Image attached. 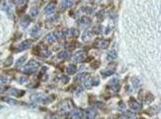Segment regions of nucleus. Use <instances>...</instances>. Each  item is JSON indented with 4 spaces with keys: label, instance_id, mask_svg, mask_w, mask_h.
Segmentation results:
<instances>
[{
    "label": "nucleus",
    "instance_id": "1",
    "mask_svg": "<svg viewBox=\"0 0 161 119\" xmlns=\"http://www.w3.org/2000/svg\"><path fill=\"white\" fill-rule=\"evenodd\" d=\"M40 66V64L35 62V61H30L29 63H27V65L25 66L23 68V72L25 74H33L34 72H36L38 67Z\"/></svg>",
    "mask_w": 161,
    "mask_h": 119
},
{
    "label": "nucleus",
    "instance_id": "2",
    "mask_svg": "<svg viewBox=\"0 0 161 119\" xmlns=\"http://www.w3.org/2000/svg\"><path fill=\"white\" fill-rule=\"evenodd\" d=\"M30 100L34 103L37 102H43V103H47V102H51L53 99H49L47 96H46L43 94H40V93H36V94H33L30 96Z\"/></svg>",
    "mask_w": 161,
    "mask_h": 119
},
{
    "label": "nucleus",
    "instance_id": "3",
    "mask_svg": "<svg viewBox=\"0 0 161 119\" xmlns=\"http://www.w3.org/2000/svg\"><path fill=\"white\" fill-rule=\"evenodd\" d=\"M73 108V103L71 100L66 99L64 102H63V104L61 105L60 108V112L61 113H67V112H70L71 110Z\"/></svg>",
    "mask_w": 161,
    "mask_h": 119
},
{
    "label": "nucleus",
    "instance_id": "4",
    "mask_svg": "<svg viewBox=\"0 0 161 119\" xmlns=\"http://www.w3.org/2000/svg\"><path fill=\"white\" fill-rule=\"evenodd\" d=\"M0 7H1V9H2L4 11H6L10 16H12V6L10 5L9 0H2V2L0 4Z\"/></svg>",
    "mask_w": 161,
    "mask_h": 119
},
{
    "label": "nucleus",
    "instance_id": "5",
    "mask_svg": "<svg viewBox=\"0 0 161 119\" xmlns=\"http://www.w3.org/2000/svg\"><path fill=\"white\" fill-rule=\"evenodd\" d=\"M97 116V112L94 109H87L83 112V117L84 119H95Z\"/></svg>",
    "mask_w": 161,
    "mask_h": 119
},
{
    "label": "nucleus",
    "instance_id": "6",
    "mask_svg": "<svg viewBox=\"0 0 161 119\" xmlns=\"http://www.w3.org/2000/svg\"><path fill=\"white\" fill-rule=\"evenodd\" d=\"M85 59V52L83 50L77 51L74 53V55L72 56V61L73 62H83Z\"/></svg>",
    "mask_w": 161,
    "mask_h": 119
},
{
    "label": "nucleus",
    "instance_id": "7",
    "mask_svg": "<svg viewBox=\"0 0 161 119\" xmlns=\"http://www.w3.org/2000/svg\"><path fill=\"white\" fill-rule=\"evenodd\" d=\"M69 119H81L83 117V111L80 109H75L73 112H70Z\"/></svg>",
    "mask_w": 161,
    "mask_h": 119
},
{
    "label": "nucleus",
    "instance_id": "8",
    "mask_svg": "<svg viewBox=\"0 0 161 119\" xmlns=\"http://www.w3.org/2000/svg\"><path fill=\"white\" fill-rule=\"evenodd\" d=\"M31 41L30 40H27V41H24L23 43H21L19 46H18V47H17V51H22V50H26L28 49L29 47L30 46V44H31Z\"/></svg>",
    "mask_w": 161,
    "mask_h": 119
},
{
    "label": "nucleus",
    "instance_id": "9",
    "mask_svg": "<svg viewBox=\"0 0 161 119\" xmlns=\"http://www.w3.org/2000/svg\"><path fill=\"white\" fill-rule=\"evenodd\" d=\"M108 86L110 88H112L113 90H115V91H117L119 88V79H111L110 81H109V83H108Z\"/></svg>",
    "mask_w": 161,
    "mask_h": 119
},
{
    "label": "nucleus",
    "instance_id": "10",
    "mask_svg": "<svg viewBox=\"0 0 161 119\" xmlns=\"http://www.w3.org/2000/svg\"><path fill=\"white\" fill-rule=\"evenodd\" d=\"M91 24V20L86 16H84L82 17V19L80 21V26L81 27H83V28H86L87 26H90Z\"/></svg>",
    "mask_w": 161,
    "mask_h": 119
},
{
    "label": "nucleus",
    "instance_id": "11",
    "mask_svg": "<svg viewBox=\"0 0 161 119\" xmlns=\"http://www.w3.org/2000/svg\"><path fill=\"white\" fill-rule=\"evenodd\" d=\"M84 87L87 88V89H90L91 87L93 86V79H92L91 77L86 75V77H85L84 79Z\"/></svg>",
    "mask_w": 161,
    "mask_h": 119
},
{
    "label": "nucleus",
    "instance_id": "12",
    "mask_svg": "<svg viewBox=\"0 0 161 119\" xmlns=\"http://www.w3.org/2000/svg\"><path fill=\"white\" fill-rule=\"evenodd\" d=\"M55 4L54 3H50L48 4L46 8H45V12L47 13V14H52L54 12V10H55Z\"/></svg>",
    "mask_w": 161,
    "mask_h": 119
},
{
    "label": "nucleus",
    "instance_id": "13",
    "mask_svg": "<svg viewBox=\"0 0 161 119\" xmlns=\"http://www.w3.org/2000/svg\"><path fill=\"white\" fill-rule=\"evenodd\" d=\"M117 51H116L115 49H113V50H111L110 52L107 54V56H106V60L109 61V62H111V61H114V60L117 58Z\"/></svg>",
    "mask_w": 161,
    "mask_h": 119
},
{
    "label": "nucleus",
    "instance_id": "14",
    "mask_svg": "<svg viewBox=\"0 0 161 119\" xmlns=\"http://www.w3.org/2000/svg\"><path fill=\"white\" fill-rule=\"evenodd\" d=\"M56 39H57V36H56V34H55V32L54 33H49V34H47V37H46V40H47V43H54L55 41H56Z\"/></svg>",
    "mask_w": 161,
    "mask_h": 119
},
{
    "label": "nucleus",
    "instance_id": "15",
    "mask_svg": "<svg viewBox=\"0 0 161 119\" xmlns=\"http://www.w3.org/2000/svg\"><path fill=\"white\" fill-rule=\"evenodd\" d=\"M130 108H131L132 111L134 112H138L141 109V105L137 101H133V102L130 103Z\"/></svg>",
    "mask_w": 161,
    "mask_h": 119
},
{
    "label": "nucleus",
    "instance_id": "16",
    "mask_svg": "<svg viewBox=\"0 0 161 119\" xmlns=\"http://www.w3.org/2000/svg\"><path fill=\"white\" fill-rule=\"evenodd\" d=\"M108 46H109V41H105V40L100 41V42L97 43V47L101 48V49H105V48H107Z\"/></svg>",
    "mask_w": 161,
    "mask_h": 119
},
{
    "label": "nucleus",
    "instance_id": "17",
    "mask_svg": "<svg viewBox=\"0 0 161 119\" xmlns=\"http://www.w3.org/2000/svg\"><path fill=\"white\" fill-rule=\"evenodd\" d=\"M30 18L28 16H25V17H23L22 19H21V21H20V25L22 26V27H24V28H26L29 25H30Z\"/></svg>",
    "mask_w": 161,
    "mask_h": 119
},
{
    "label": "nucleus",
    "instance_id": "18",
    "mask_svg": "<svg viewBox=\"0 0 161 119\" xmlns=\"http://www.w3.org/2000/svg\"><path fill=\"white\" fill-rule=\"evenodd\" d=\"M116 71V68L115 67H111V68H108V69L104 70V71H101V74L103 75L104 77H108V76H111V75H113Z\"/></svg>",
    "mask_w": 161,
    "mask_h": 119
},
{
    "label": "nucleus",
    "instance_id": "19",
    "mask_svg": "<svg viewBox=\"0 0 161 119\" xmlns=\"http://www.w3.org/2000/svg\"><path fill=\"white\" fill-rule=\"evenodd\" d=\"M73 4H74V0H64V2L62 3L61 7H62V9H67L69 7H72Z\"/></svg>",
    "mask_w": 161,
    "mask_h": 119
},
{
    "label": "nucleus",
    "instance_id": "20",
    "mask_svg": "<svg viewBox=\"0 0 161 119\" xmlns=\"http://www.w3.org/2000/svg\"><path fill=\"white\" fill-rule=\"evenodd\" d=\"M39 14V10H38V8L37 7H33V8H31L30 10V17H32V18H35Z\"/></svg>",
    "mask_w": 161,
    "mask_h": 119
},
{
    "label": "nucleus",
    "instance_id": "21",
    "mask_svg": "<svg viewBox=\"0 0 161 119\" xmlns=\"http://www.w3.org/2000/svg\"><path fill=\"white\" fill-rule=\"evenodd\" d=\"M76 72H77V68L75 65H69L68 67H66L67 75H74Z\"/></svg>",
    "mask_w": 161,
    "mask_h": 119
},
{
    "label": "nucleus",
    "instance_id": "22",
    "mask_svg": "<svg viewBox=\"0 0 161 119\" xmlns=\"http://www.w3.org/2000/svg\"><path fill=\"white\" fill-rule=\"evenodd\" d=\"M27 58H28L27 55H24V56H22L21 58H19V59H18V61L16 62V63H15V66H16V67H20V66L22 65V64H23L25 62H26Z\"/></svg>",
    "mask_w": 161,
    "mask_h": 119
},
{
    "label": "nucleus",
    "instance_id": "23",
    "mask_svg": "<svg viewBox=\"0 0 161 119\" xmlns=\"http://www.w3.org/2000/svg\"><path fill=\"white\" fill-rule=\"evenodd\" d=\"M39 33H40V26H33V28L31 29V31H30V34L34 37L38 36V34H39Z\"/></svg>",
    "mask_w": 161,
    "mask_h": 119
},
{
    "label": "nucleus",
    "instance_id": "24",
    "mask_svg": "<svg viewBox=\"0 0 161 119\" xmlns=\"http://www.w3.org/2000/svg\"><path fill=\"white\" fill-rule=\"evenodd\" d=\"M3 100L5 101V102H7V103H9V104H10V105H16V104H19V102H18V101L14 100V99H12L11 97H7V98H3Z\"/></svg>",
    "mask_w": 161,
    "mask_h": 119
},
{
    "label": "nucleus",
    "instance_id": "25",
    "mask_svg": "<svg viewBox=\"0 0 161 119\" xmlns=\"http://www.w3.org/2000/svg\"><path fill=\"white\" fill-rule=\"evenodd\" d=\"M132 81H133V87L135 89H138V87L140 86V80L138 78H134L132 79Z\"/></svg>",
    "mask_w": 161,
    "mask_h": 119
},
{
    "label": "nucleus",
    "instance_id": "26",
    "mask_svg": "<svg viewBox=\"0 0 161 119\" xmlns=\"http://www.w3.org/2000/svg\"><path fill=\"white\" fill-rule=\"evenodd\" d=\"M9 93H10L11 96H19L24 95V92H19V90H16V89H12Z\"/></svg>",
    "mask_w": 161,
    "mask_h": 119
},
{
    "label": "nucleus",
    "instance_id": "27",
    "mask_svg": "<svg viewBox=\"0 0 161 119\" xmlns=\"http://www.w3.org/2000/svg\"><path fill=\"white\" fill-rule=\"evenodd\" d=\"M93 33H95V34H99V33H101V31H102V26H101V25H97V26H95L94 27H93Z\"/></svg>",
    "mask_w": 161,
    "mask_h": 119
},
{
    "label": "nucleus",
    "instance_id": "28",
    "mask_svg": "<svg viewBox=\"0 0 161 119\" xmlns=\"http://www.w3.org/2000/svg\"><path fill=\"white\" fill-rule=\"evenodd\" d=\"M67 57H68V52H67L66 50H63V51H61L58 54V58L59 59H65Z\"/></svg>",
    "mask_w": 161,
    "mask_h": 119
},
{
    "label": "nucleus",
    "instance_id": "29",
    "mask_svg": "<svg viewBox=\"0 0 161 119\" xmlns=\"http://www.w3.org/2000/svg\"><path fill=\"white\" fill-rule=\"evenodd\" d=\"M91 39V33L90 32H84L83 35V41L84 42H87Z\"/></svg>",
    "mask_w": 161,
    "mask_h": 119
},
{
    "label": "nucleus",
    "instance_id": "30",
    "mask_svg": "<svg viewBox=\"0 0 161 119\" xmlns=\"http://www.w3.org/2000/svg\"><path fill=\"white\" fill-rule=\"evenodd\" d=\"M51 53L48 51V50L47 49H43L41 50V56L42 57H45V58H47V57H48L49 55H50Z\"/></svg>",
    "mask_w": 161,
    "mask_h": 119
},
{
    "label": "nucleus",
    "instance_id": "31",
    "mask_svg": "<svg viewBox=\"0 0 161 119\" xmlns=\"http://www.w3.org/2000/svg\"><path fill=\"white\" fill-rule=\"evenodd\" d=\"M9 82V79L6 77H0V85H5Z\"/></svg>",
    "mask_w": 161,
    "mask_h": 119
},
{
    "label": "nucleus",
    "instance_id": "32",
    "mask_svg": "<svg viewBox=\"0 0 161 119\" xmlns=\"http://www.w3.org/2000/svg\"><path fill=\"white\" fill-rule=\"evenodd\" d=\"M11 63H12V58H11V57H9V58L7 59V61L5 62V63H4V65L10 66V65H11Z\"/></svg>",
    "mask_w": 161,
    "mask_h": 119
},
{
    "label": "nucleus",
    "instance_id": "33",
    "mask_svg": "<svg viewBox=\"0 0 161 119\" xmlns=\"http://www.w3.org/2000/svg\"><path fill=\"white\" fill-rule=\"evenodd\" d=\"M28 0H18V6L19 7H24L27 4Z\"/></svg>",
    "mask_w": 161,
    "mask_h": 119
},
{
    "label": "nucleus",
    "instance_id": "34",
    "mask_svg": "<svg viewBox=\"0 0 161 119\" xmlns=\"http://www.w3.org/2000/svg\"><path fill=\"white\" fill-rule=\"evenodd\" d=\"M84 10H85V12L87 13V14H91V13L93 12V9H92L91 7H86V8H84Z\"/></svg>",
    "mask_w": 161,
    "mask_h": 119
},
{
    "label": "nucleus",
    "instance_id": "35",
    "mask_svg": "<svg viewBox=\"0 0 161 119\" xmlns=\"http://www.w3.org/2000/svg\"><path fill=\"white\" fill-rule=\"evenodd\" d=\"M85 77H86V74H80V75L77 77V79L78 80H79V79H80V80H84Z\"/></svg>",
    "mask_w": 161,
    "mask_h": 119
},
{
    "label": "nucleus",
    "instance_id": "36",
    "mask_svg": "<svg viewBox=\"0 0 161 119\" xmlns=\"http://www.w3.org/2000/svg\"><path fill=\"white\" fill-rule=\"evenodd\" d=\"M96 106H97V107H99V108H102L103 104H102L101 102H96Z\"/></svg>",
    "mask_w": 161,
    "mask_h": 119
},
{
    "label": "nucleus",
    "instance_id": "37",
    "mask_svg": "<svg viewBox=\"0 0 161 119\" xmlns=\"http://www.w3.org/2000/svg\"><path fill=\"white\" fill-rule=\"evenodd\" d=\"M27 80V79H25V78H20L19 79V81H22L21 83H23V81H26Z\"/></svg>",
    "mask_w": 161,
    "mask_h": 119
},
{
    "label": "nucleus",
    "instance_id": "38",
    "mask_svg": "<svg viewBox=\"0 0 161 119\" xmlns=\"http://www.w3.org/2000/svg\"><path fill=\"white\" fill-rule=\"evenodd\" d=\"M129 119H137V118H136V116L135 115H131L130 117H129Z\"/></svg>",
    "mask_w": 161,
    "mask_h": 119
},
{
    "label": "nucleus",
    "instance_id": "39",
    "mask_svg": "<svg viewBox=\"0 0 161 119\" xmlns=\"http://www.w3.org/2000/svg\"><path fill=\"white\" fill-rule=\"evenodd\" d=\"M50 119H60V118H59V117H57V116H52Z\"/></svg>",
    "mask_w": 161,
    "mask_h": 119
},
{
    "label": "nucleus",
    "instance_id": "40",
    "mask_svg": "<svg viewBox=\"0 0 161 119\" xmlns=\"http://www.w3.org/2000/svg\"><path fill=\"white\" fill-rule=\"evenodd\" d=\"M2 109H3V106H2V105H0V110H2Z\"/></svg>",
    "mask_w": 161,
    "mask_h": 119
}]
</instances>
